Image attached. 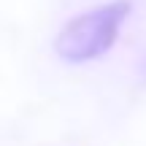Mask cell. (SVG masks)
Segmentation results:
<instances>
[{
	"label": "cell",
	"instance_id": "1",
	"mask_svg": "<svg viewBox=\"0 0 146 146\" xmlns=\"http://www.w3.org/2000/svg\"><path fill=\"white\" fill-rule=\"evenodd\" d=\"M127 14H130V3L114 0V3L98 5V8L73 16L54 38V52L68 62H87V60L103 57L116 43Z\"/></svg>",
	"mask_w": 146,
	"mask_h": 146
}]
</instances>
